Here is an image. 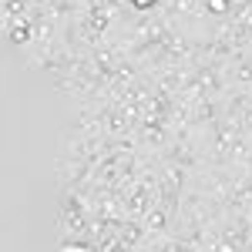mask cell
<instances>
[{
    "mask_svg": "<svg viewBox=\"0 0 252 252\" xmlns=\"http://www.w3.org/2000/svg\"><path fill=\"white\" fill-rule=\"evenodd\" d=\"M209 10L212 14H225L229 10V0H209Z\"/></svg>",
    "mask_w": 252,
    "mask_h": 252,
    "instance_id": "6da1fadb",
    "label": "cell"
},
{
    "mask_svg": "<svg viewBox=\"0 0 252 252\" xmlns=\"http://www.w3.org/2000/svg\"><path fill=\"white\" fill-rule=\"evenodd\" d=\"M10 40H14V44H24V40H27V27H17V31H10Z\"/></svg>",
    "mask_w": 252,
    "mask_h": 252,
    "instance_id": "7a4b0ae2",
    "label": "cell"
},
{
    "mask_svg": "<svg viewBox=\"0 0 252 252\" xmlns=\"http://www.w3.org/2000/svg\"><path fill=\"white\" fill-rule=\"evenodd\" d=\"M138 10H148V7H155V0H131Z\"/></svg>",
    "mask_w": 252,
    "mask_h": 252,
    "instance_id": "3957f363",
    "label": "cell"
}]
</instances>
